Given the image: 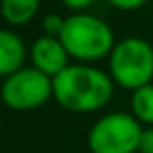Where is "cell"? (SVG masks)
Instances as JSON below:
<instances>
[{"instance_id": "6", "label": "cell", "mask_w": 153, "mask_h": 153, "mask_svg": "<svg viewBox=\"0 0 153 153\" xmlns=\"http://www.w3.org/2000/svg\"><path fill=\"white\" fill-rule=\"evenodd\" d=\"M29 58L31 66L49 78L58 76L64 68L70 66V54L66 47L62 45L60 37H51V35H41L39 39H35L29 49Z\"/></svg>"}, {"instance_id": "1", "label": "cell", "mask_w": 153, "mask_h": 153, "mask_svg": "<svg viewBox=\"0 0 153 153\" xmlns=\"http://www.w3.org/2000/svg\"><path fill=\"white\" fill-rule=\"evenodd\" d=\"M114 82L111 74L91 64H70L52 78V97L70 112H95L112 99Z\"/></svg>"}, {"instance_id": "3", "label": "cell", "mask_w": 153, "mask_h": 153, "mask_svg": "<svg viewBox=\"0 0 153 153\" xmlns=\"http://www.w3.org/2000/svg\"><path fill=\"white\" fill-rule=\"evenodd\" d=\"M108 74L124 89H140L153 79V47L142 37H126L108 54Z\"/></svg>"}, {"instance_id": "4", "label": "cell", "mask_w": 153, "mask_h": 153, "mask_svg": "<svg viewBox=\"0 0 153 153\" xmlns=\"http://www.w3.org/2000/svg\"><path fill=\"white\" fill-rule=\"evenodd\" d=\"M142 132L134 114L108 112L89 128L87 147L91 153H138Z\"/></svg>"}, {"instance_id": "13", "label": "cell", "mask_w": 153, "mask_h": 153, "mask_svg": "<svg viewBox=\"0 0 153 153\" xmlns=\"http://www.w3.org/2000/svg\"><path fill=\"white\" fill-rule=\"evenodd\" d=\"M60 2H62L68 10H72L74 14H78V12H87L97 0H60Z\"/></svg>"}, {"instance_id": "8", "label": "cell", "mask_w": 153, "mask_h": 153, "mask_svg": "<svg viewBox=\"0 0 153 153\" xmlns=\"http://www.w3.org/2000/svg\"><path fill=\"white\" fill-rule=\"evenodd\" d=\"M41 0H0V16L8 25H25L37 16Z\"/></svg>"}, {"instance_id": "7", "label": "cell", "mask_w": 153, "mask_h": 153, "mask_svg": "<svg viewBox=\"0 0 153 153\" xmlns=\"http://www.w3.org/2000/svg\"><path fill=\"white\" fill-rule=\"evenodd\" d=\"M27 60V47L23 39L12 29H0V76L16 74Z\"/></svg>"}, {"instance_id": "10", "label": "cell", "mask_w": 153, "mask_h": 153, "mask_svg": "<svg viewBox=\"0 0 153 153\" xmlns=\"http://www.w3.org/2000/svg\"><path fill=\"white\" fill-rule=\"evenodd\" d=\"M64 23H66V18H62L60 14H45L41 19V27H43V33L51 35V37H60L64 29Z\"/></svg>"}, {"instance_id": "5", "label": "cell", "mask_w": 153, "mask_h": 153, "mask_svg": "<svg viewBox=\"0 0 153 153\" xmlns=\"http://www.w3.org/2000/svg\"><path fill=\"white\" fill-rule=\"evenodd\" d=\"M52 97V78L45 76L37 68L23 66L16 74L4 78L2 101L12 111H33L43 107Z\"/></svg>"}, {"instance_id": "9", "label": "cell", "mask_w": 153, "mask_h": 153, "mask_svg": "<svg viewBox=\"0 0 153 153\" xmlns=\"http://www.w3.org/2000/svg\"><path fill=\"white\" fill-rule=\"evenodd\" d=\"M132 114L140 124L153 126V83L132 91Z\"/></svg>"}, {"instance_id": "12", "label": "cell", "mask_w": 153, "mask_h": 153, "mask_svg": "<svg viewBox=\"0 0 153 153\" xmlns=\"http://www.w3.org/2000/svg\"><path fill=\"white\" fill-rule=\"evenodd\" d=\"M138 153H153V126L143 128L142 138H140Z\"/></svg>"}, {"instance_id": "11", "label": "cell", "mask_w": 153, "mask_h": 153, "mask_svg": "<svg viewBox=\"0 0 153 153\" xmlns=\"http://www.w3.org/2000/svg\"><path fill=\"white\" fill-rule=\"evenodd\" d=\"M108 4H111L112 8H116V10H122V12H134L138 10V8L146 6L147 0H107Z\"/></svg>"}, {"instance_id": "2", "label": "cell", "mask_w": 153, "mask_h": 153, "mask_svg": "<svg viewBox=\"0 0 153 153\" xmlns=\"http://www.w3.org/2000/svg\"><path fill=\"white\" fill-rule=\"evenodd\" d=\"M60 41L66 47L70 58L91 64L107 58L114 49V31L105 19L87 12H78L66 18Z\"/></svg>"}]
</instances>
